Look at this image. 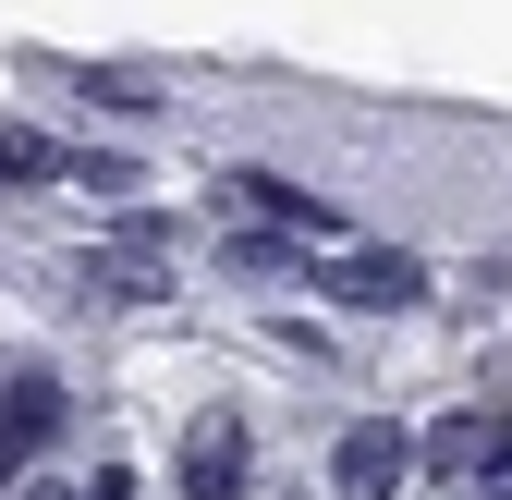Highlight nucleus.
<instances>
[{"mask_svg": "<svg viewBox=\"0 0 512 500\" xmlns=\"http://www.w3.org/2000/svg\"><path fill=\"white\" fill-rule=\"evenodd\" d=\"M391 476H403V440H391V427H354V440H342V488H366V500H378Z\"/></svg>", "mask_w": 512, "mask_h": 500, "instance_id": "nucleus-1", "label": "nucleus"}, {"mask_svg": "<svg viewBox=\"0 0 512 500\" xmlns=\"http://www.w3.org/2000/svg\"><path fill=\"white\" fill-rule=\"evenodd\" d=\"M342 293H354V305H403V293H415V269H403V257H354V269H342Z\"/></svg>", "mask_w": 512, "mask_h": 500, "instance_id": "nucleus-2", "label": "nucleus"}]
</instances>
